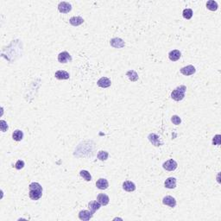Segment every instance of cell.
<instances>
[{
    "label": "cell",
    "instance_id": "obj_1",
    "mask_svg": "<svg viewBox=\"0 0 221 221\" xmlns=\"http://www.w3.org/2000/svg\"><path fill=\"white\" fill-rule=\"evenodd\" d=\"M30 188V192H29V195L30 198L33 200H37L39 199L42 195H43V187L40 185L38 182H32L29 186Z\"/></svg>",
    "mask_w": 221,
    "mask_h": 221
},
{
    "label": "cell",
    "instance_id": "obj_2",
    "mask_svg": "<svg viewBox=\"0 0 221 221\" xmlns=\"http://www.w3.org/2000/svg\"><path fill=\"white\" fill-rule=\"evenodd\" d=\"M186 86H180L176 87L171 93V98L175 101H181L184 99L186 93Z\"/></svg>",
    "mask_w": 221,
    "mask_h": 221
},
{
    "label": "cell",
    "instance_id": "obj_3",
    "mask_svg": "<svg viewBox=\"0 0 221 221\" xmlns=\"http://www.w3.org/2000/svg\"><path fill=\"white\" fill-rule=\"evenodd\" d=\"M148 138L149 140V142L156 147H159V146H162L163 144V142L162 141V139L160 138L159 136H157L155 133H150L149 135Z\"/></svg>",
    "mask_w": 221,
    "mask_h": 221
},
{
    "label": "cell",
    "instance_id": "obj_4",
    "mask_svg": "<svg viewBox=\"0 0 221 221\" xmlns=\"http://www.w3.org/2000/svg\"><path fill=\"white\" fill-rule=\"evenodd\" d=\"M162 167H163V169L168 170V171H174V170L177 169L178 164L175 161L173 160V159H170V160L166 161L162 164Z\"/></svg>",
    "mask_w": 221,
    "mask_h": 221
},
{
    "label": "cell",
    "instance_id": "obj_5",
    "mask_svg": "<svg viewBox=\"0 0 221 221\" xmlns=\"http://www.w3.org/2000/svg\"><path fill=\"white\" fill-rule=\"evenodd\" d=\"M58 10L61 13H68L72 10V5L68 2H61L58 5Z\"/></svg>",
    "mask_w": 221,
    "mask_h": 221
},
{
    "label": "cell",
    "instance_id": "obj_6",
    "mask_svg": "<svg viewBox=\"0 0 221 221\" xmlns=\"http://www.w3.org/2000/svg\"><path fill=\"white\" fill-rule=\"evenodd\" d=\"M110 44H111L112 47L115 48H124L125 45L124 40H122L121 38H118V37L113 38V39L111 40V42H110Z\"/></svg>",
    "mask_w": 221,
    "mask_h": 221
},
{
    "label": "cell",
    "instance_id": "obj_7",
    "mask_svg": "<svg viewBox=\"0 0 221 221\" xmlns=\"http://www.w3.org/2000/svg\"><path fill=\"white\" fill-rule=\"evenodd\" d=\"M181 73L185 76H189V75H193L196 72L195 68L193 65H187L184 68H181Z\"/></svg>",
    "mask_w": 221,
    "mask_h": 221
},
{
    "label": "cell",
    "instance_id": "obj_8",
    "mask_svg": "<svg viewBox=\"0 0 221 221\" xmlns=\"http://www.w3.org/2000/svg\"><path fill=\"white\" fill-rule=\"evenodd\" d=\"M72 61V57L69 55V53L67 51H63L59 54L58 55V61L61 63H67L68 61Z\"/></svg>",
    "mask_w": 221,
    "mask_h": 221
},
{
    "label": "cell",
    "instance_id": "obj_9",
    "mask_svg": "<svg viewBox=\"0 0 221 221\" xmlns=\"http://www.w3.org/2000/svg\"><path fill=\"white\" fill-rule=\"evenodd\" d=\"M162 203L164 204L165 206H169V207L174 208L175 206H176V200L175 199L170 196V195H168V196H165L163 199H162Z\"/></svg>",
    "mask_w": 221,
    "mask_h": 221
},
{
    "label": "cell",
    "instance_id": "obj_10",
    "mask_svg": "<svg viewBox=\"0 0 221 221\" xmlns=\"http://www.w3.org/2000/svg\"><path fill=\"white\" fill-rule=\"evenodd\" d=\"M93 216V213H92V212L89 210H83V211H80V213H79V218L81 220H90L92 218Z\"/></svg>",
    "mask_w": 221,
    "mask_h": 221
},
{
    "label": "cell",
    "instance_id": "obj_11",
    "mask_svg": "<svg viewBox=\"0 0 221 221\" xmlns=\"http://www.w3.org/2000/svg\"><path fill=\"white\" fill-rule=\"evenodd\" d=\"M98 86L100 87H102V88H107L109 87L111 85H112V82H111V80L107 77H102L100 78L99 80H98Z\"/></svg>",
    "mask_w": 221,
    "mask_h": 221
},
{
    "label": "cell",
    "instance_id": "obj_12",
    "mask_svg": "<svg viewBox=\"0 0 221 221\" xmlns=\"http://www.w3.org/2000/svg\"><path fill=\"white\" fill-rule=\"evenodd\" d=\"M96 186L100 190H104L109 186L108 181L106 179H104V178H100L96 182Z\"/></svg>",
    "mask_w": 221,
    "mask_h": 221
},
{
    "label": "cell",
    "instance_id": "obj_13",
    "mask_svg": "<svg viewBox=\"0 0 221 221\" xmlns=\"http://www.w3.org/2000/svg\"><path fill=\"white\" fill-rule=\"evenodd\" d=\"M165 187L169 188V189H174L176 187V179L174 177L168 178L164 182Z\"/></svg>",
    "mask_w": 221,
    "mask_h": 221
},
{
    "label": "cell",
    "instance_id": "obj_14",
    "mask_svg": "<svg viewBox=\"0 0 221 221\" xmlns=\"http://www.w3.org/2000/svg\"><path fill=\"white\" fill-rule=\"evenodd\" d=\"M181 56H182V53L180 52V50H177V49L172 50L169 54V60L172 61H178L181 58Z\"/></svg>",
    "mask_w": 221,
    "mask_h": 221
},
{
    "label": "cell",
    "instance_id": "obj_15",
    "mask_svg": "<svg viewBox=\"0 0 221 221\" xmlns=\"http://www.w3.org/2000/svg\"><path fill=\"white\" fill-rule=\"evenodd\" d=\"M100 207H101V204L98 200H93V201H91L88 203V208L92 212V213H93V214L95 213L96 211H98L100 209Z\"/></svg>",
    "mask_w": 221,
    "mask_h": 221
},
{
    "label": "cell",
    "instance_id": "obj_16",
    "mask_svg": "<svg viewBox=\"0 0 221 221\" xmlns=\"http://www.w3.org/2000/svg\"><path fill=\"white\" fill-rule=\"evenodd\" d=\"M55 77L57 80H68L69 79V74L64 71V70H59L55 74Z\"/></svg>",
    "mask_w": 221,
    "mask_h": 221
},
{
    "label": "cell",
    "instance_id": "obj_17",
    "mask_svg": "<svg viewBox=\"0 0 221 221\" xmlns=\"http://www.w3.org/2000/svg\"><path fill=\"white\" fill-rule=\"evenodd\" d=\"M123 188L126 192H133L136 190V185L132 182L126 181L123 183Z\"/></svg>",
    "mask_w": 221,
    "mask_h": 221
},
{
    "label": "cell",
    "instance_id": "obj_18",
    "mask_svg": "<svg viewBox=\"0 0 221 221\" xmlns=\"http://www.w3.org/2000/svg\"><path fill=\"white\" fill-rule=\"evenodd\" d=\"M97 200L101 204V206H106V205H108L110 199H109L108 195L104 194H100L97 197Z\"/></svg>",
    "mask_w": 221,
    "mask_h": 221
},
{
    "label": "cell",
    "instance_id": "obj_19",
    "mask_svg": "<svg viewBox=\"0 0 221 221\" xmlns=\"http://www.w3.org/2000/svg\"><path fill=\"white\" fill-rule=\"evenodd\" d=\"M69 23L71 25L76 27L82 24L83 23H84V19L81 17H73V18H70Z\"/></svg>",
    "mask_w": 221,
    "mask_h": 221
},
{
    "label": "cell",
    "instance_id": "obj_20",
    "mask_svg": "<svg viewBox=\"0 0 221 221\" xmlns=\"http://www.w3.org/2000/svg\"><path fill=\"white\" fill-rule=\"evenodd\" d=\"M126 75L128 76V78L131 81H137L138 80V74H137V72L134 70H130L126 73Z\"/></svg>",
    "mask_w": 221,
    "mask_h": 221
},
{
    "label": "cell",
    "instance_id": "obj_21",
    "mask_svg": "<svg viewBox=\"0 0 221 221\" xmlns=\"http://www.w3.org/2000/svg\"><path fill=\"white\" fill-rule=\"evenodd\" d=\"M207 8L212 11H215L218 10L219 6H218V4H217L216 1H213V0H209L207 1Z\"/></svg>",
    "mask_w": 221,
    "mask_h": 221
},
{
    "label": "cell",
    "instance_id": "obj_22",
    "mask_svg": "<svg viewBox=\"0 0 221 221\" xmlns=\"http://www.w3.org/2000/svg\"><path fill=\"white\" fill-rule=\"evenodd\" d=\"M12 137L15 141H21L23 138V132L20 130H16L12 134Z\"/></svg>",
    "mask_w": 221,
    "mask_h": 221
},
{
    "label": "cell",
    "instance_id": "obj_23",
    "mask_svg": "<svg viewBox=\"0 0 221 221\" xmlns=\"http://www.w3.org/2000/svg\"><path fill=\"white\" fill-rule=\"evenodd\" d=\"M193 10L192 9H185L183 10V12H182V16H183V18L186 19V20H189L192 18L193 17Z\"/></svg>",
    "mask_w": 221,
    "mask_h": 221
},
{
    "label": "cell",
    "instance_id": "obj_24",
    "mask_svg": "<svg viewBox=\"0 0 221 221\" xmlns=\"http://www.w3.org/2000/svg\"><path fill=\"white\" fill-rule=\"evenodd\" d=\"M80 176L83 177L87 182H90L92 180V176L90 173L87 171V170H81L80 172Z\"/></svg>",
    "mask_w": 221,
    "mask_h": 221
},
{
    "label": "cell",
    "instance_id": "obj_25",
    "mask_svg": "<svg viewBox=\"0 0 221 221\" xmlns=\"http://www.w3.org/2000/svg\"><path fill=\"white\" fill-rule=\"evenodd\" d=\"M98 159H100V161H106L108 159V156H109V154L108 152L106 151H103V150H101L98 153Z\"/></svg>",
    "mask_w": 221,
    "mask_h": 221
},
{
    "label": "cell",
    "instance_id": "obj_26",
    "mask_svg": "<svg viewBox=\"0 0 221 221\" xmlns=\"http://www.w3.org/2000/svg\"><path fill=\"white\" fill-rule=\"evenodd\" d=\"M171 121L173 123L174 125H179L181 123H182V119H181V117L177 116V115H174L173 117H171Z\"/></svg>",
    "mask_w": 221,
    "mask_h": 221
},
{
    "label": "cell",
    "instance_id": "obj_27",
    "mask_svg": "<svg viewBox=\"0 0 221 221\" xmlns=\"http://www.w3.org/2000/svg\"><path fill=\"white\" fill-rule=\"evenodd\" d=\"M221 143V136L220 135H216L212 138V144L213 145H220Z\"/></svg>",
    "mask_w": 221,
    "mask_h": 221
},
{
    "label": "cell",
    "instance_id": "obj_28",
    "mask_svg": "<svg viewBox=\"0 0 221 221\" xmlns=\"http://www.w3.org/2000/svg\"><path fill=\"white\" fill-rule=\"evenodd\" d=\"M0 128H1V130L3 132H5L6 130H8V125H7V123L5 120H1L0 121Z\"/></svg>",
    "mask_w": 221,
    "mask_h": 221
},
{
    "label": "cell",
    "instance_id": "obj_29",
    "mask_svg": "<svg viewBox=\"0 0 221 221\" xmlns=\"http://www.w3.org/2000/svg\"><path fill=\"white\" fill-rule=\"evenodd\" d=\"M23 167H24V162L23 160H18L15 164V168L17 169H22Z\"/></svg>",
    "mask_w": 221,
    "mask_h": 221
}]
</instances>
